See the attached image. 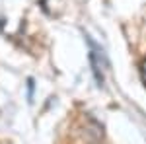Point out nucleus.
<instances>
[{
	"instance_id": "obj_1",
	"label": "nucleus",
	"mask_w": 146,
	"mask_h": 144,
	"mask_svg": "<svg viewBox=\"0 0 146 144\" xmlns=\"http://www.w3.org/2000/svg\"><path fill=\"white\" fill-rule=\"evenodd\" d=\"M86 41L90 45V55H88V58H90V66H92V72H94V78H96L98 86H103V70L109 68L107 55H105V51H103L92 37L86 35Z\"/></svg>"
},
{
	"instance_id": "obj_2",
	"label": "nucleus",
	"mask_w": 146,
	"mask_h": 144,
	"mask_svg": "<svg viewBox=\"0 0 146 144\" xmlns=\"http://www.w3.org/2000/svg\"><path fill=\"white\" fill-rule=\"evenodd\" d=\"M142 80H144V84H146V60H144V64H142Z\"/></svg>"
}]
</instances>
